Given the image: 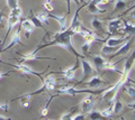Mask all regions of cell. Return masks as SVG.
<instances>
[{"label": "cell", "mask_w": 135, "mask_h": 120, "mask_svg": "<svg viewBox=\"0 0 135 120\" xmlns=\"http://www.w3.org/2000/svg\"><path fill=\"white\" fill-rule=\"evenodd\" d=\"M72 36H74V33L72 30L68 29V28H66V30H64V32H57L52 36V40H50V42L46 43L45 45H41L40 44L32 53L36 54L40 49L49 47V46H60L62 48L66 49L68 52H70L71 54H73L74 56L80 57V59H83V56L80 55L73 47V45H72Z\"/></svg>", "instance_id": "cell-1"}, {"label": "cell", "mask_w": 135, "mask_h": 120, "mask_svg": "<svg viewBox=\"0 0 135 120\" xmlns=\"http://www.w3.org/2000/svg\"><path fill=\"white\" fill-rule=\"evenodd\" d=\"M18 63H19V64H16V65H12V64H10V63H6V64H7V65H11L14 69L18 70V71L22 73L24 76H27V75H35V76L41 77V80L43 81V77H42V73H37V72H35L34 70H32L31 67H29L28 65L24 64L23 62H18Z\"/></svg>", "instance_id": "cell-2"}, {"label": "cell", "mask_w": 135, "mask_h": 120, "mask_svg": "<svg viewBox=\"0 0 135 120\" xmlns=\"http://www.w3.org/2000/svg\"><path fill=\"white\" fill-rule=\"evenodd\" d=\"M123 28V19L122 18H113V19H109L108 22V26H107V29H108V34L109 35H114L116 34L118 30H122Z\"/></svg>", "instance_id": "cell-3"}, {"label": "cell", "mask_w": 135, "mask_h": 120, "mask_svg": "<svg viewBox=\"0 0 135 120\" xmlns=\"http://www.w3.org/2000/svg\"><path fill=\"white\" fill-rule=\"evenodd\" d=\"M94 105H95L94 96H92L91 93H89L83 98V100L81 101V103H80V107H81V110H82L83 113H88L94 109Z\"/></svg>", "instance_id": "cell-4"}, {"label": "cell", "mask_w": 135, "mask_h": 120, "mask_svg": "<svg viewBox=\"0 0 135 120\" xmlns=\"http://www.w3.org/2000/svg\"><path fill=\"white\" fill-rule=\"evenodd\" d=\"M133 37L131 38V37H128L127 39L125 40V42L123 43V44H120V46L118 47V49L117 51L114 53V54L110 56V61L114 59V57H116V56H118V55H124V54H127L128 53V51L131 49V45H132V43H133Z\"/></svg>", "instance_id": "cell-5"}, {"label": "cell", "mask_w": 135, "mask_h": 120, "mask_svg": "<svg viewBox=\"0 0 135 120\" xmlns=\"http://www.w3.org/2000/svg\"><path fill=\"white\" fill-rule=\"evenodd\" d=\"M99 40L100 39L98 38V35H97L95 32H90L89 34L84 37V43L82 45V53L83 54H87V52H88V49H89V47L91 46V44L95 42H99Z\"/></svg>", "instance_id": "cell-6"}, {"label": "cell", "mask_w": 135, "mask_h": 120, "mask_svg": "<svg viewBox=\"0 0 135 120\" xmlns=\"http://www.w3.org/2000/svg\"><path fill=\"white\" fill-rule=\"evenodd\" d=\"M20 29H22V27H18L17 28V30L14 33V35L11 36V40H10V43L7 45L6 47H3L1 51H0V54L3 52V51H8V49H10L11 47H14L15 45H17V44H20V45H24L23 43H22V39H20Z\"/></svg>", "instance_id": "cell-7"}, {"label": "cell", "mask_w": 135, "mask_h": 120, "mask_svg": "<svg viewBox=\"0 0 135 120\" xmlns=\"http://www.w3.org/2000/svg\"><path fill=\"white\" fill-rule=\"evenodd\" d=\"M17 54H19L20 57H22V60L18 61V62H26V61H40V60H53L55 61L56 59H54V57H47V56H38L36 54H34V53H29V54H20V53H17Z\"/></svg>", "instance_id": "cell-8"}, {"label": "cell", "mask_w": 135, "mask_h": 120, "mask_svg": "<svg viewBox=\"0 0 135 120\" xmlns=\"http://www.w3.org/2000/svg\"><path fill=\"white\" fill-rule=\"evenodd\" d=\"M78 67H79V62H77V63H75L73 66H71V67L66 69V70H64V71H62V72H60V73L63 75V79H64V80L72 81V80H74L75 71L78 70Z\"/></svg>", "instance_id": "cell-9"}, {"label": "cell", "mask_w": 135, "mask_h": 120, "mask_svg": "<svg viewBox=\"0 0 135 120\" xmlns=\"http://www.w3.org/2000/svg\"><path fill=\"white\" fill-rule=\"evenodd\" d=\"M103 84H108V81L106 80H103L100 76H94V77H91L89 81L86 82L84 83V85H87L88 88H92V89H96V88H99L100 85H103Z\"/></svg>", "instance_id": "cell-10"}, {"label": "cell", "mask_w": 135, "mask_h": 120, "mask_svg": "<svg viewBox=\"0 0 135 120\" xmlns=\"http://www.w3.org/2000/svg\"><path fill=\"white\" fill-rule=\"evenodd\" d=\"M81 66H82V75H83V79L84 77H88L89 75H91L94 73V66L90 64V62L86 60L83 57L82 61H81Z\"/></svg>", "instance_id": "cell-11"}, {"label": "cell", "mask_w": 135, "mask_h": 120, "mask_svg": "<svg viewBox=\"0 0 135 120\" xmlns=\"http://www.w3.org/2000/svg\"><path fill=\"white\" fill-rule=\"evenodd\" d=\"M57 94H69V96H75L78 93H82V90H75L73 86H60L57 90Z\"/></svg>", "instance_id": "cell-12"}, {"label": "cell", "mask_w": 135, "mask_h": 120, "mask_svg": "<svg viewBox=\"0 0 135 120\" xmlns=\"http://www.w3.org/2000/svg\"><path fill=\"white\" fill-rule=\"evenodd\" d=\"M20 27L26 32V38H29V35L32 34L35 29V26L33 25V23L29 19H24L20 22Z\"/></svg>", "instance_id": "cell-13"}, {"label": "cell", "mask_w": 135, "mask_h": 120, "mask_svg": "<svg viewBox=\"0 0 135 120\" xmlns=\"http://www.w3.org/2000/svg\"><path fill=\"white\" fill-rule=\"evenodd\" d=\"M49 18H54L56 20V22L59 23V25H60V30L59 32H64L66 30V18L65 16H56V15H52V14H47Z\"/></svg>", "instance_id": "cell-14"}, {"label": "cell", "mask_w": 135, "mask_h": 120, "mask_svg": "<svg viewBox=\"0 0 135 120\" xmlns=\"http://www.w3.org/2000/svg\"><path fill=\"white\" fill-rule=\"evenodd\" d=\"M124 34L126 35H134V32H135V27H134V24L131 23V20H123V28H122Z\"/></svg>", "instance_id": "cell-15"}, {"label": "cell", "mask_w": 135, "mask_h": 120, "mask_svg": "<svg viewBox=\"0 0 135 120\" xmlns=\"http://www.w3.org/2000/svg\"><path fill=\"white\" fill-rule=\"evenodd\" d=\"M92 62H94V64H95L97 72H99L103 70L105 63H106V60H105L101 55H95V56H92Z\"/></svg>", "instance_id": "cell-16"}, {"label": "cell", "mask_w": 135, "mask_h": 120, "mask_svg": "<svg viewBox=\"0 0 135 120\" xmlns=\"http://www.w3.org/2000/svg\"><path fill=\"white\" fill-rule=\"evenodd\" d=\"M91 28H92V30H94V32H99V33H103V34L106 33L104 30L103 22H101L100 19H98L97 17L91 19Z\"/></svg>", "instance_id": "cell-17"}, {"label": "cell", "mask_w": 135, "mask_h": 120, "mask_svg": "<svg viewBox=\"0 0 135 120\" xmlns=\"http://www.w3.org/2000/svg\"><path fill=\"white\" fill-rule=\"evenodd\" d=\"M128 37L123 36L122 38H115V37H110V38H108L106 40V45H108V46H119V45L123 44L125 40L128 38Z\"/></svg>", "instance_id": "cell-18"}, {"label": "cell", "mask_w": 135, "mask_h": 120, "mask_svg": "<svg viewBox=\"0 0 135 120\" xmlns=\"http://www.w3.org/2000/svg\"><path fill=\"white\" fill-rule=\"evenodd\" d=\"M28 18H29V20H31V22L33 23L34 26H35V28H36V27H37V28H42V29H43V30L46 33V35H49V32L46 30V28L44 27V25L42 24V23L40 22V20L36 18V16L33 14V11H31V16H29Z\"/></svg>", "instance_id": "cell-19"}, {"label": "cell", "mask_w": 135, "mask_h": 120, "mask_svg": "<svg viewBox=\"0 0 135 120\" xmlns=\"http://www.w3.org/2000/svg\"><path fill=\"white\" fill-rule=\"evenodd\" d=\"M87 10L89 14H94V15H98V14H104L106 10H103V9H99L98 6L97 5H94L91 2H88V6H87Z\"/></svg>", "instance_id": "cell-20"}, {"label": "cell", "mask_w": 135, "mask_h": 120, "mask_svg": "<svg viewBox=\"0 0 135 120\" xmlns=\"http://www.w3.org/2000/svg\"><path fill=\"white\" fill-rule=\"evenodd\" d=\"M118 63H112L110 61L109 62H107L106 61V63H105V65H104V67H103V70H106V71H113V72H117V73H119V74H122V71L120 70H118L117 69V65Z\"/></svg>", "instance_id": "cell-21"}, {"label": "cell", "mask_w": 135, "mask_h": 120, "mask_svg": "<svg viewBox=\"0 0 135 120\" xmlns=\"http://www.w3.org/2000/svg\"><path fill=\"white\" fill-rule=\"evenodd\" d=\"M80 9H81V7H80L79 9H78L77 11H75V14H74L73 18H72V22H71V24H70V26H69V28H68V29L73 30L74 28L78 26V25L81 24V23H80V19H79V12H80Z\"/></svg>", "instance_id": "cell-22"}, {"label": "cell", "mask_w": 135, "mask_h": 120, "mask_svg": "<svg viewBox=\"0 0 135 120\" xmlns=\"http://www.w3.org/2000/svg\"><path fill=\"white\" fill-rule=\"evenodd\" d=\"M123 109H124V103L119 100H117V99H115V100H114V105H113V113L118 114L119 112L123 111Z\"/></svg>", "instance_id": "cell-23"}, {"label": "cell", "mask_w": 135, "mask_h": 120, "mask_svg": "<svg viewBox=\"0 0 135 120\" xmlns=\"http://www.w3.org/2000/svg\"><path fill=\"white\" fill-rule=\"evenodd\" d=\"M89 114V119L90 120H107V118H105L103 114L100 113V111H97L92 109L90 112H88Z\"/></svg>", "instance_id": "cell-24"}, {"label": "cell", "mask_w": 135, "mask_h": 120, "mask_svg": "<svg viewBox=\"0 0 135 120\" xmlns=\"http://www.w3.org/2000/svg\"><path fill=\"white\" fill-rule=\"evenodd\" d=\"M120 46V45H119ZM119 46H108V45L105 44L103 47H101V54L104 55H109V54H113V53H115L118 47Z\"/></svg>", "instance_id": "cell-25"}, {"label": "cell", "mask_w": 135, "mask_h": 120, "mask_svg": "<svg viewBox=\"0 0 135 120\" xmlns=\"http://www.w3.org/2000/svg\"><path fill=\"white\" fill-rule=\"evenodd\" d=\"M36 16V18L40 20V22L43 24V25H46V26H49L50 23H49V16H47V12H44V11H41L38 12Z\"/></svg>", "instance_id": "cell-26"}, {"label": "cell", "mask_w": 135, "mask_h": 120, "mask_svg": "<svg viewBox=\"0 0 135 120\" xmlns=\"http://www.w3.org/2000/svg\"><path fill=\"white\" fill-rule=\"evenodd\" d=\"M126 6H127V2L125 0H116L115 2V7H114V11L113 12H117L120 10H124Z\"/></svg>", "instance_id": "cell-27"}, {"label": "cell", "mask_w": 135, "mask_h": 120, "mask_svg": "<svg viewBox=\"0 0 135 120\" xmlns=\"http://www.w3.org/2000/svg\"><path fill=\"white\" fill-rule=\"evenodd\" d=\"M122 89H124V91L126 93L128 94V96L132 98V99H134V97H135V92H134V85H132L131 86V84H128V85H124Z\"/></svg>", "instance_id": "cell-28"}, {"label": "cell", "mask_w": 135, "mask_h": 120, "mask_svg": "<svg viewBox=\"0 0 135 120\" xmlns=\"http://www.w3.org/2000/svg\"><path fill=\"white\" fill-rule=\"evenodd\" d=\"M77 109V107H73L72 110L70 111V112H66V113H63L61 116L60 120H72V117H73V111Z\"/></svg>", "instance_id": "cell-29"}, {"label": "cell", "mask_w": 135, "mask_h": 120, "mask_svg": "<svg viewBox=\"0 0 135 120\" xmlns=\"http://www.w3.org/2000/svg\"><path fill=\"white\" fill-rule=\"evenodd\" d=\"M100 113L103 114L105 118L109 119L113 116V106L112 107H108V108H106V109H104L103 111H100Z\"/></svg>", "instance_id": "cell-30"}, {"label": "cell", "mask_w": 135, "mask_h": 120, "mask_svg": "<svg viewBox=\"0 0 135 120\" xmlns=\"http://www.w3.org/2000/svg\"><path fill=\"white\" fill-rule=\"evenodd\" d=\"M10 15H14L16 16V17H19L20 18V16L23 15V9L20 7H17V8H14V9H10V12H9Z\"/></svg>", "instance_id": "cell-31"}, {"label": "cell", "mask_w": 135, "mask_h": 120, "mask_svg": "<svg viewBox=\"0 0 135 120\" xmlns=\"http://www.w3.org/2000/svg\"><path fill=\"white\" fill-rule=\"evenodd\" d=\"M7 6L9 9H14V8L19 7L18 6V0H7Z\"/></svg>", "instance_id": "cell-32"}, {"label": "cell", "mask_w": 135, "mask_h": 120, "mask_svg": "<svg viewBox=\"0 0 135 120\" xmlns=\"http://www.w3.org/2000/svg\"><path fill=\"white\" fill-rule=\"evenodd\" d=\"M43 6L47 11L53 10V6H52V3H51V0H45V1L43 2Z\"/></svg>", "instance_id": "cell-33"}, {"label": "cell", "mask_w": 135, "mask_h": 120, "mask_svg": "<svg viewBox=\"0 0 135 120\" xmlns=\"http://www.w3.org/2000/svg\"><path fill=\"white\" fill-rule=\"evenodd\" d=\"M51 100H52V99H50V101L47 102V105H46L43 108V110L41 111V116H42V117H46V116H47V113H49V103L51 102Z\"/></svg>", "instance_id": "cell-34"}, {"label": "cell", "mask_w": 135, "mask_h": 120, "mask_svg": "<svg viewBox=\"0 0 135 120\" xmlns=\"http://www.w3.org/2000/svg\"><path fill=\"white\" fill-rule=\"evenodd\" d=\"M72 120H86V117L83 113H77L72 117Z\"/></svg>", "instance_id": "cell-35"}, {"label": "cell", "mask_w": 135, "mask_h": 120, "mask_svg": "<svg viewBox=\"0 0 135 120\" xmlns=\"http://www.w3.org/2000/svg\"><path fill=\"white\" fill-rule=\"evenodd\" d=\"M5 18H6V15H5V11H0V25H2V23H3V20H5Z\"/></svg>", "instance_id": "cell-36"}, {"label": "cell", "mask_w": 135, "mask_h": 120, "mask_svg": "<svg viewBox=\"0 0 135 120\" xmlns=\"http://www.w3.org/2000/svg\"><path fill=\"white\" fill-rule=\"evenodd\" d=\"M0 109L8 111V103H0Z\"/></svg>", "instance_id": "cell-37"}, {"label": "cell", "mask_w": 135, "mask_h": 120, "mask_svg": "<svg viewBox=\"0 0 135 120\" xmlns=\"http://www.w3.org/2000/svg\"><path fill=\"white\" fill-rule=\"evenodd\" d=\"M9 74H10V71H9V72H7V73L0 72V80H1V79H3L5 76H7V75H9Z\"/></svg>", "instance_id": "cell-38"}, {"label": "cell", "mask_w": 135, "mask_h": 120, "mask_svg": "<svg viewBox=\"0 0 135 120\" xmlns=\"http://www.w3.org/2000/svg\"><path fill=\"white\" fill-rule=\"evenodd\" d=\"M68 3V14H70V6H71V0H65Z\"/></svg>", "instance_id": "cell-39"}, {"label": "cell", "mask_w": 135, "mask_h": 120, "mask_svg": "<svg viewBox=\"0 0 135 120\" xmlns=\"http://www.w3.org/2000/svg\"><path fill=\"white\" fill-rule=\"evenodd\" d=\"M0 120H11V119L8 118V117H3V116L0 114Z\"/></svg>", "instance_id": "cell-40"}, {"label": "cell", "mask_w": 135, "mask_h": 120, "mask_svg": "<svg viewBox=\"0 0 135 120\" xmlns=\"http://www.w3.org/2000/svg\"><path fill=\"white\" fill-rule=\"evenodd\" d=\"M73 1H74V2H75V3H77V5H78V6H79V5H80V1H81V0H73Z\"/></svg>", "instance_id": "cell-41"}, {"label": "cell", "mask_w": 135, "mask_h": 120, "mask_svg": "<svg viewBox=\"0 0 135 120\" xmlns=\"http://www.w3.org/2000/svg\"><path fill=\"white\" fill-rule=\"evenodd\" d=\"M120 120H125V118L124 117H120Z\"/></svg>", "instance_id": "cell-42"}, {"label": "cell", "mask_w": 135, "mask_h": 120, "mask_svg": "<svg viewBox=\"0 0 135 120\" xmlns=\"http://www.w3.org/2000/svg\"><path fill=\"white\" fill-rule=\"evenodd\" d=\"M1 42H2V40H1V39H0V44H1Z\"/></svg>", "instance_id": "cell-43"}]
</instances>
